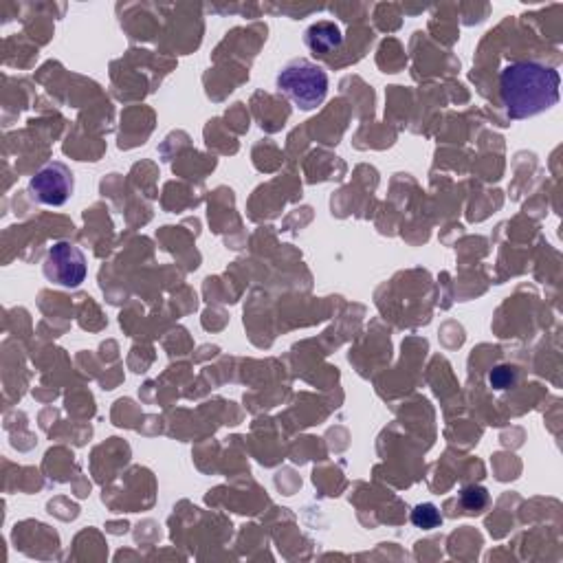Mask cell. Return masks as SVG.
Segmentation results:
<instances>
[{
    "mask_svg": "<svg viewBox=\"0 0 563 563\" xmlns=\"http://www.w3.org/2000/svg\"><path fill=\"white\" fill-rule=\"evenodd\" d=\"M561 77L553 66L515 62L500 73V95L506 115L528 119L542 115L559 102Z\"/></svg>",
    "mask_w": 563,
    "mask_h": 563,
    "instance_id": "1",
    "label": "cell"
},
{
    "mask_svg": "<svg viewBox=\"0 0 563 563\" xmlns=\"http://www.w3.org/2000/svg\"><path fill=\"white\" fill-rule=\"evenodd\" d=\"M275 84H278L280 93H284L302 110H313L317 106H322L328 95L326 71L319 64L306 58H297L286 64L278 73Z\"/></svg>",
    "mask_w": 563,
    "mask_h": 563,
    "instance_id": "2",
    "label": "cell"
},
{
    "mask_svg": "<svg viewBox=\"0 0 563 563\" xmlns=\"http://www.w3.org/2000/svg\"><path fill=\"white\" fill-rule=\"evenodd\" d=\"M86 256L84 251L71 240H60L49 249L44 258V275L47 280L64 286V289H77L86 280Z\"/></svg>",
    "mask_w": 563,
    "mask_h": 563,
    "instance_id": "3",
    "label": "cell"
},
{
    "mask_svg": "<svg viewBox=\"0 0 563 563\" xmlns=\"http://www.w3.org/2000/svg\"><path fill=\"white\" fill-rule=\"evenodd\" d=\"M75 190V181L71 170L64 163H49L29 181V194L33 201L42 205L60 207L69 201Z\"/></svg>",
    "mask_w": 563,
    "mask_h": 563,
    "instance_id": "4",
    "label": "cell"
},
{
    "mask_svg": "<svg viewBox=\"0 0 563 563\" xmlns=\"http://www.w3.org/2000/svg\"><path fill=\"white\" fill-rule=\"evenodd\" d=\"M304 40H306V47L313 53L328 55L341 47V40H344V36H341V29L335 25V22L322 20L306 29Z\"/></svg>",
    "mask_w": 563,
    "mask_h": 563,
    "instance_id": "5",
    "label": "cell"
},
{
    "mask_svg": "<svg viewBox=\"0 0 563 563\" xmlns=\"http://www.w3.org/2000/svg\"><path fill=\"white\" fill-rule=\"evenodd\" d=\"M412 524L416 528H423V531H434V528L443 524V515L434 504H418L412 511Z\"/></svg>",
    "mask_w": 563,
    "mask_h": 563,
    "instance_id": "6",
    "label": "cell"
},
{
    "mask_svg": "<svg viewBox=\"0 0 563 563\" xmlns=\"http://www.w3.org/2000/svg\"><path fill=\"white\" fill-rule=\"evenodd\" d=\"M460 504L465 506L469 513H478L489 504V491L484 487H476V484H471V487L462 489Z\"/></svg>",
    "mask_w": 563,
    "mask_h": 563,
    "instance_id": "7",
    "label": "cell"
},
{
    "mask_svg": "<svg viewBox=\"0 0 563 563\" xmlns=\"http://www.w3.org/2000/svg\"><path fill=\"white\" fill-rule=\"evenodd\" d=\"M513 383H515V370L500 366L491 372V385L495 390H506V388H511Z\"/></svg>",
    "mask_w": 563,
    "mask_h": 563,
    "instance_id": "8",
    "label": "cell"
}]
</instances>
